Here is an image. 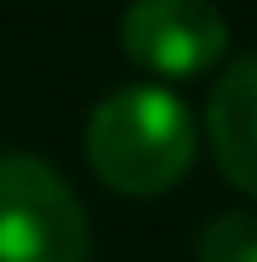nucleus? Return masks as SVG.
<instances>
[{"label":"nucleus","instance_id":"obj_1","mask_svg":"<svg viewBox=\"0 0 257 262\" xmlns=\"http://www.w3.org/2000/svg\"><path fill=\"white\" fill-rule=\"evenodd\" d=\"M86 156L118 193H161L193 161V113L161 80L118 86L86 118Z\"/></svg>","mask_w":257,"mask_h":262},{"label":"nucleus","instance_id":"obj_5","mask_svg":"<svg viewBox=\"0 0 257 262\" xmlns=\"http://www.w3.org/2000/svg\"><path fill=\"white\" fill-rule=\"evenodd\" d=\"M198 262H257V209H220L198 230Z\"/></svg>","mask_w":257,"mask_h":262},{"label":"nucleus","instance_id":"obj_4","mask_svg":"<svg viewBox=\"0 0 257 262\" xmlns=\"http://www.w3.org/2000/svg\"><path fill=\"white\" fill-rule=\"evenodd\" d=\"M209 145L230 182L257 193V54H241L209 91Z\"/></svg>","mask_w":257,"mask_h":262},{"label":"nucleus","instance_id":"obj_3","mask_svg":"<svg viewBox=\"0 0 257 262\" xmlns=\"http://www.w3.org/2000/svg\"><path fill=\"white\" fill-rule=\"evenodd\" d=\"M123 49L161 75H193L209 59H220L230 27L204 0H139L118 21Z\"/></svg>","mask_w":257,"mask_h":262},{"label":"nucleus","instance_id":"obj_2","mask_svg":"<svg viewBox=\"0 0 257 262\" xmlns=\"http://www.w3.org/2000/svg\"><path fill=\"white\" fill-rule=\"evenodd\" d=\"M91 225L75 187L49 161L0 156V262H86Z\"/></svg>","mask_w":257,"mask_h":262}]
</instances>
